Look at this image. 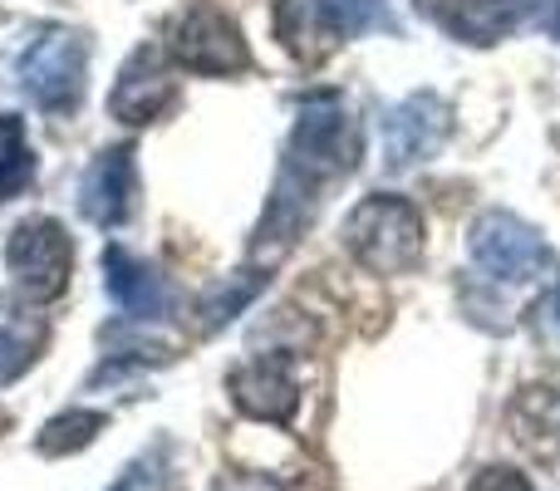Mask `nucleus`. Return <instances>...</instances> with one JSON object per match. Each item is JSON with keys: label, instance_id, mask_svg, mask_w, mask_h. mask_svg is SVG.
<instances>
[{"label": "nucleus", "instance_id": "obj_6", "mask_svg": "<svg viewBox=\"0 0 560 491\" xmlns=\"http://www.w3.org/2000/svg\"><path fill=\"white\" fill-rule=\"evenodd\" d=\"M453 133V108L443 94L418 89V94L398 98L384 114V163L388 173H408V167L428 163Z\"/></svg>", "mask_w": 560, "mask_h": 491}, {"label": "nucleus", "instance_id": "obj_12", "mask_svg": "<svg viewBox=\"0 0 560 491\" xmlns=\"http://www.w3.org/2000/svg\"><path fill=\"white\" fill-rule=\"evenodd\" d=\"M428 20H433L443 35H453L457 45H497L516 30L522 10L516 0H418Z\"/></svg>", "mask_w": 560, "mask_h": 491}, {"label": "nucleus", "instance_id": "obj_17", "mask_svg": "<svg viewBox=\"0 0 560 491\" xmlns=\"http://www.w3.org/2000/svg\"><path fill=\"white\" fill-rule=\"evenodd\" d=\"M261 290H266L261 270H236V276H226L222 285H212L202 295V329H226Z\"/></svg>", "mask_w": 560, "mask_h": 491}, {"label": "nucleus", "instance_id": "obj_5", "mask_svg": "<svg viewBox=\"0 0 560 491\" xmlns=\"http://www.w3.org/2000/svg\"><path fill=\"white\" fill-rule=\"evenodd\" d=\"M5 270L15 295L30 305H49L65 295L69 276H74V242H69L65 222H55V217L20 222L5 242Z\"/></svg>", "mask_w": 560, "mask_h": 491}, {"label": "nucleus", "instance_id": "obj_3", "mask_svg": "<svg viewBox=\"0 0 560 491\" xmlns=\"http://www.w3.org/2000/svg\"><path fill=\"white\" fill-rule=\"evenodd\" d=\"M359 163V128L349 118V108L335 94H315L305 98L295 128H290V148H285V173L300 183L319 187L329 177L354 173Z\"/></svg>", "mask_w": 560, "mask_h": 491}, {"label": "nucleus", "instance_id": "obj_2", "mask_svg": "<svg viewBox=\"0 0 560 491\" xmlns=\"http://www.w3.org/2000/svg\"><path fill=\"white\" fill-rule=\"evenodd\" d=\"M163 55L173 59V69L202 79H232L252 69V45H246L236 15H226L212 0H187L183 10H173L163 25Z\"/></svg>", "mask_w": 560, "mask_h": 491}, {"label": "nucleus", "instance_id": "obj_21", "mask_svg": "<svg viewBox=\"0 0 560 491\" xmlns=\"http://www.w3.org/2000/svg\"><path fill=\"white\" fill-rule=\"evenodd\" d=\"M212 491H280V482H271V477H261V472H232Z\"/></svg>", "mask_w": 560, "mask_h": 491}, {"label": "nucleus", "instance_id": "obj_14", "mask_svg": "<svg viewBox=\"0 0 560 491\" xmlns=\"http://www.w3.org/2000/svg\"><path fill=\"white\" fill-rule=\"evenodd\" d=\"M300 10V25H310L319 39H354L369 30L394 25L388 0H285Z\"/></svg>", "mask_w": 560, "mask_h": 491}, {"label": "nucleus", "instance_id": "obj_19", "mask_svg": "<svg viewBox=\"0 0 560 491\" xmlns=\"http://www.w3.org/2000/svg\"><path fill=\"white\" fill-rule=\"evenodd\" d=\"M467 491H532V482H526L516 467H482V472L467 482Z\"/></svg>", "mask_w": 560, "mask_h": 491}, {"label": "nucleus", "instance_id": "obj_10", "mask_svg": "<svg viewBox=\"0 0 560 491\" xmlns=\"http://www.w3.org/2000/svg\"><path fill=\"white\" fill-rule=\"evenodd\" d=\"M226 394L242 408L246 418H261V423H290L300 408V384L290 354H256L246 364H236L226 374Z\"/></svg>", "mask_w": 560, "mask_h": 491}, {"label": "nucleus", "instance_id": "obj_16", "mask_svg": "<svg viewBox=\"0 0 560 491\" xmlns=\"http://www.w3.org/2000/svg\"><path fill=\"white\" fill-rule=\"evenodd\" d=\"M108 428L104 413H94V408H69V413L49 418L45 428H39V453L45 457H69V453H84L89 443H94L98 433Z\"/></svg>", "mask_w": 560, "mask_h": 491}, {"label": "nucleus", "instance_id": "obj_20", "mask_svg": "<svg viewBox=\"0 0 560 491\" xmlns=\"http://www.w3.org/2000/svg\"><path fill=\"white\" fill-rule=\"evenodd\" d=\"M522 20H532L541 35H560V0H516Z\"/></svg>", "mask_w": 560, "mask_h": 491}, {"label": "nucleus", "instance_id": "obj_4", "mask_svg": "<svg viewBox=\"0 0 560 491\" xmlns=\"http://www.w3.org/2000/svg\"><path fill=\"white\" fill-rule=\"evenodd\" d=\"M15 74H20V89H25L45 114L69 118L79 104H84L89 39L79 35V30H45V35L20 55Z\"/></svg>", "mask_w": 560, "mask_h": 491}, {"label": "nucleus", "instance_id": "obj_9", "mask_svg": "<svg viewBox=\"0 0 560 491\" xmlns=\"http://www.w3.org/2000/svg\"><path fill=\"white\" fill-rule=\"evenodd\" d=\"M133 207H138L133 148L128 143L104 148V153L84 167V177H79V212H84V222L114 232V226H124L128 217H133Z\"/></svg>", "mask_w": 560, "mask_h": 491}, {"label": "nucleus", "instance_id": "obj_8", "mask_svg": "<svg viewBox=\"0 0 560 491\" xmlns=\"http://www.w3.org/2000/svg\"><path fill=\"white\" fill-rule=\"evenodd\" d=\"M173 98H177L173 59L158 45H143L118 69L114 89H108V114L128 128H143V124H158V118L173 108Z\"/></svg>", "mask_w": 560, "mask_h": 491}, {"label": "nucleus", "instance_id": "obj_18", "mask_svg": "<svg viewBox=\"0 0 560 491\" xmlns=\"http://www.w3.org/2000/svg\"><path fill=\"white\" fill-rule=\"evenodd\" d=\"M163 487H167V453L153 447V453H143L138 463H128L124 477L108 491H163Z\"/></svg>", "mask_w": 560, "mask_h": 491}, {"label": "nucleus", "instance_id": "obj_11", "mask_svg": "<svg viewBox=\"0 0 560 491\" xmlns=\"http://www.w3.org/2000/svg\"><path fill=\"white\" fill-rule=\"evenodd\" d=\"M104 285L128 319H163L167 309H173V285H167V276L124 246L104 250Z\"/></svg>", "mask_w": 560, "mask_h": 491}, {"label": "nucleus", "instance_id": "obj_7", "mask_svg": "<svg viewBox=\"0 0 560 491\" xmlns=\"http://www.w3.org/2000/svg\"><path fill=\"white\" fill-rule=\"evenodd\" d=\"M467 250L472 260L487 270L492 280H506V285H522V280L541 276L546 266V246L522 217L512 212H482L467 232Z\"/></svg>", "mask_w": 560, "mask_h": 491}, {"label": "nucleus", "instance_id": "obj_22", "mask_svg": "<svg viewBox=\"0 0 560 491\" xmlns=\"http://www.w3.org/2000/svg\"><path fill=\"white\" fill-rule=\"evenodd\" d=\"M556 305H560V295H556Z\"/></svg>", "mask_w": 560, "mask_h": 491}, {"label": "nucleus", "instance_id": "obj_15", "mask_svg": "<svg viewBox=\"0 0 560 491\" xmlns=\"http://www.w3.org/2000/svg\"><path fill=\"white\" fill-rule=\"evenodd\" d=\"M35 183V148L25 143V124L15 114H0V202L20 197Z\"/></svg>", "mask_w": 560, "mask_h": 491}, {"label": "nucleus", "instance_id": "obj_13", "mask_svg": "<svg viewBox=\"0 0 560 491\" xmlns=\"http://www.w3.org/2000/svg\"><path fill=\"white\" fill-rule=\"evenodd\" d=\"M45 344H49V315H45V305H30V300H20V305L0 309V384H15V378H25L30 369L39 364Z\"/></svg>", "mask_w": 560, "mask_h": 491}, {"label": "nucleus", "instance_id": "obj_1", "mask_svg": "<svg viewBox=\"0 0 560 491\" xmlns=\"http://www.w3.org/2000/svg\"><path fill=\"white\" fill-rule=\"evenodd\" d=\"M339 236L369 276H404L423 260V212L398 192H369Z\"/></svg>", "mask_w": 560, "mask_h": 491}]
</instances>
